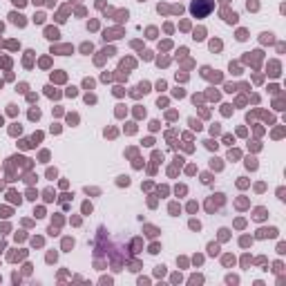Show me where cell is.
Instances as JSON below:
<instances>
[{"label":"cell","mask_w":286,"mask_h":286,"mask_svg":"<svg viewBox=\"0 0 286 286\" xmlns=\"http://www.w3.org/2000/svg\"><path fill=\"white\" fill-rule=\"evenodd\" d=\"M215 7V0H192V5H190V14L194 18H203L208 16Z\"/></svg>","instance_id":"obj_1"},{"label":"cell","mask_w":286,"mask_h":286,"mask_svg":"<svg viewBox=\"0 0 286 286\" xmlns=\"http://www.w3.org/2000/svg\"><path fill=\"white\" fill-rule=\"evenodd\" d=\"M9 18H11V20H14L16 25H25V18H23V16H18V14H11Z\"/></svg>","instance_id":"obj_2"},{"label":"cell","mask_w":286,"mask_h":286,"mask_svg":"<svg viewBox=\"0 0 286 286\" xmlns=\"http://www.w3.org/2000/svg\"><path fill=\"white\" fill-rule=\"evenodd\" d=\"M47 38H58V31H56L54 27H49V29H47Z\"/></svg>","instance_id":"obj_3"},{"label":"cell","mask_w":286,"mask_h":286,"mask_svg":"<svg viewBox=\"0 0 286 286\" xmlns=\"http://www.w3.org/2000/svg\"><path fill=\"white\" fill-rule=\"evenodd\" d=\"M266 217V210L264 208H257V212H255V219H264Z\"/></svg>","instance_id":"obj_4"},{"label":"cell","mask_w":286,"mask_h":286,"mask_svg":"<svg viewBox=\"0 0 286 286\" xmlns=\"http://www.w3.org/2000/svg\"><path fill=\"white\" fill-rule=\"evenodd\" d=\"M29 116H31V118H38V116H40V112H38V109H31V112H29Z\"/></svg>","instance_id":"obj_5"},{"label":"cell","mask_w":286,"mask_h":286,"mask_svg":"<svg viewBox=\"0 0 286 286\" xmlns=\"http://www.w3.org/2000/svg\"><path fill=\"white\" fill-rule=\"evenodd\" d=\"M246 166H248V168H257V163H255V159H248V161H246Z\"/></svg>","instance_id":"obj_6"},{"label":"cell","mask_w":286,"mask_h":286,"mask_svg":"<svg viewBox=\"0 0 286 286\" xmlns=\"http://www.w3.org/2000/svg\"><path fill=\"white\" fill-rule=\"evenodd\" d=\"M210 47H212V49H219V47H221V42H219V40H212Z\"/></svg>","instance_id":"obj_7"},{"label":"cell","mask_w":286,"mask_h":286,"mask_svg":"<svg viewBox=\"0 0 286 286\" xmlns=\"http://www.w3.org/2000/svg\"><path fill=\"white\" fill-rule=\"evenodd\" d=\"M14 2H16V5H25V0H14Z\"/></svg>","instance_id":"obj_8"}]
</instances>
